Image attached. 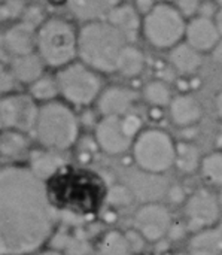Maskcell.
<instances>
[{"mask_svg":"<svg viewBox=\"0 0 222 255\" xmlns=\"http://www.w3.org/2000/svg\"><path fill=\"white\" fill-rule=\"evenodd\" d=\"M55 221L43 181L27 166L0 169V236L7 255L36 253L51 238Z\"/></svg>","mask_w":222,"mask_h":255,"instance_id":"cell-1","label":"cell"},{"mask_svg":"<svg viewBox=\"0 0 222 255\" xmlns=\"http://www.w3.org/2000/svg\"><path fill=\"white\" fill-rule=\"evenodd\" d=\"M127 39L106 19L85 22L78 28V60L102 73H115Z\"/></svg>","mask_w":222,"mask_h":255,"instance_id":"cell-2","label":"cell"},{"mask_svg":"<svg viewBox=\"0 0 222 255\" xmlns=\"http://www.w3.org/2000/svg\"><path fill=\"white\" fill-rule=\"evenodd\" d=\"M79 131L81 123L72 106L60 99L39 105L31 133L40 148L64 152L78 142Z\"/></svg>","mask_w":222,"mask_h":255,"instance_id":"cell-3","label":"cell"},{"mask_svg":"<svg viewBox=\"0 0 222 255\" xmlns=\"http://www.w3.org/2000/svg\"><path fill=\"white\" fill-rule=\"evenodd\" d=\"M34 52L45 67L55 70L78 60V28L61 16L42 19L36 28Z\"/></svg>","mask_w":222,"mask_h":255,"instance_id":"cell-4","label":"cell"},{"mask_svg":"<svg viewBox=\"0 0 222 255\" xmlns=\"http://www.w3.org/2000/svg\"><path fill=\"white\" fill-rule=\"evenodd\" d=\"M58 97L72 108H87L97 102L103 82L99 72L75 60L55 72Z\"/></svg>","mask_w":222,"mask_h":255,"instance_id":"cell-5","label":"cell"},{"mask_svg":"<svg viewBox=\"0 0 222 255\" xmlns=\"http://www.w3.org/2000/svg\"><path fill=\"white\" fill-rule=\"evenodd\" d=\"M187 18L175 3H155L142 18L140 31L155 49H172L184 40Z\"/></svg>","mask_w":222,"mask_h":255,"instance_id":"cell-6","label":"cell"},{"mask_svg":"<svg viewBox=\"0 0 222 255\" xmlns=\"http://www.w3.org/2000/svg\"><path fill=\"white\" fill-rule=\"evenodd\" d=\"M176 143L173 137L161 128L142 130L131 143L134 164L151 175L169 172L175 164Z\"/></svg>","mask_w":222,"mask_h":255,"instance_id":"cell-7","label":"cell"},{"mask_svg":"<svg viewBox=\"0 0 222 255\" xmlns=\"http://www.w3.org/2000/svg\"><path fill=\"white\" fill-rule=\"evenodd\" d=\"M184 226L187 232L197 233L217 226L221 220V209L217 193L209 188H199L184 202Z\"/></svg>","mask_w":222,"mask_h":255,"instance_id":"cell-8","label":"cell"},{"mask_svg":"<svg viewBox=\"0 0 222 255\" xmlns=\"http://www.w3.org/2000/svg\"><path fill=\"white\" fill-rule=\"evenodd\" d=\"M39 105L25 93H12L0 96V121L4 130L31 133Z\"/></svg>","mask_w":222,"mask_h":255,"instance_id":"cell-9","label":"cell"},{"mask_svg":"<svg viewBox=\"0 0 222 255\" xmlns=\"http://www.w3.org/2000/svg\"><path fill=\"white\" fill-rule=\"evenodd\" d=\"M134 230L146 242H160L173 226V217L167 206L161 203H146L140 206L133 217Z\"/></svg>","mask_w":222,"mask_h":255,"instance_id":"cell-10","label":"cell"},{"mask_svg":"<svg viewBox=\"0 0 222 255\" xmlns=\"http://www.w3.org/2000/svg\"><path fill=\"white\" fill-rule=\"evenodd\" d=\"M94 140L108 155H122L131 149L133 139L124 130L121 117H102L94 127Z\"/></svg>","mask_w":222,"mask_h":255,"instance_id":"cell-11","label":"cell"},{"mask_svg":"<svg viewBox=\"0 0 222 255\" xmlns=\"http://www.w3.org/2000/svg\"><path fill=\"white\" fill-rule=\"evenodd\" d=\"M36 25L28 21H19L0 34V61L7 63L13 57L34 52Z\"/></svg>","mask_w":222,"mask_h":255,"instance_id":"cell-12","label":"cell"},{"mask_svg":"<svg viewBox=\"0 0 222 255\" xmlns=\"http://www.w3.org/2000/svg\"><path fill=\"white\" fill-rule=\"evenodd\" d=\"M137 102V93L128 87L113 85L103 88L96 105L102 117H124L133 112Z\"/></svg>","mask_w":222,"mask_h":255,"instance_id":"cell-13","label":"cell"},{"mask_svg":"<svg viewBox=\"0 0 222 255\" xmlns=\"http://www.w3.org/2000/svg\"><path fill=\"white\" fill-rule=\"evenodd\" d=\"M220 39L221 36L218 33L214 18L196 15V16H191L190 21H187L184 42H187L196 51L202 54L212 51Z\"/></svg>","mask_w":222,"mask_h":255,"instance_id":"cell-14","label":"cell"},{"mask_svg":"<svg viewBox=\"0 0 222 255\" xmlns=\"http://www.w3.org/2000/svg\"><path fill=\"white\" fill-rule=\"evenodd\" d=\"M167 108L172 123L181 128H188L196 126L203 117L202 103L191 94L175 96Z\"/></svg>","mask_w":222,"mask_h":255,"instance_id":"cell-15","label":"cell"},{"mask_svg":"<svg viewBox=\"0 0 222 255\" xmlns=\"http://www.w3.org/2000/svg\"><path fill=\"white\" fill-rule=\"evenodd\" d=\"M109 21L128 43H134L142 27V16L139 10L130 3H118L105 18Z\"/></svg>","mask_w":222,"mask_h":255,"instance_id":"cell-16","label":"cell"},{"mask_svg":"<svg viewBox=\"0 0 222 255\" xmlns=\"http://www.w3.org/2000/svg\"><path fill=\"white\" fill-rule=\"evenodd\" d=\"M64 166V157L58 151L39 148L31 149L27 157V167L40 181H46L54 176Z\"/></svg>","mask_w":222,"mask_h":255,"instance_id":"cell-17","label":"cell"},{"mask_svg":"<svg viewBox=\"0 0 222 255\" xmlns=\"http://www.w3.org/2000/svg\"><path fill=\"white\" fill-rule=\"evenodd\" d=\"M121 0H66V7L78 21L91 22L105 19Z\"/></svg>","mask_w":222,"mask_h":255,"instance_id":"cell-18","label":"cell"},{"mask_svg":"<svg viewBox=\"0 0 222 255\" xmlns=\"http://www.w3.org/2000/svg\"><path fill=\"white\" fill-rule=\"evenodd\" d=\"M7 66L19 85L21 84L30 85L37 78H40L46 69L43 61L39 58L36 52H28L24 55L13 57L12 60L7 61Z\"/></svg>","mask_w":222,"mask_h":255,"instance_id":"cell-19","label":"cell"},{"mask_svg":"<svg viewBox=\"0 0 222 255\" xmlns=\"http://www.w3.org/2000/svg\"><path fill=\"white\" fill-rule=\"evenodd\" d=\"M169 60L173 69L184 75H194L200 66H202V52L196 51L193 46H190L187 42H181L176 46H173L169 52Z\"/></svg>","mask_w":222,"mask_h":255,"instance_id":"cell-20","label":"cell"},{"mask_svg":"<svg viewBox=\"0 0 222 255\" xmlns=\"http://www.w3.org/2000/svg\"><path fill=\"white\" fill-rule=\"evenodd\" d=\"M30 151L28 134L15 130H4L0 133V158L22 160L28 157Z\"/></svg>","mask_w":222,"mask_h":255,"instance_id":"cell-21","label":"cell"},{"mask_svg":"<svg viewBox=\"0 0 222 255\" xmlns=\"http://www.w3.org/2000/svg\"><path fill=\"white\" fill-rule=\"evenodd\" d=\"M145 54L134 43H127L118 57L115 72H118L124 78H136L145 70Z\"/></svg>","mask_w":222,"mask_h":255,"instance_id":"cell-22","label":"cell"},{"mask_svg":"<svg viewBox=\"0 0 222 255\" xmlns=\"http://www.w3.org/2000/svg\"><path fill=\"white\" fill-rule=\"evenodd\" d=\"M202 158L203 155L197 145L191 142H179L176 143V149H175L173 167H176L184 175H193L199 172Z\"/></svg>","mask_w":222,"mask_h":255,"instance_id":"cell-23","label":"cell"},{"mask_svg":"<svg viewBox=\"0 0 222 255\" xmlns=\"http://www.w3.org/2000/svg\"><path fill=\"white\" fill-rule=\"evenodd\" d=\"M37 105H43L52 100L60 99L58 97V87L55 76H49L43 73L40 78H37L34 82L28 85V93H27Z\"/></svg>","mask_w":222,"mask_h":255,"instance_id":"cell-24","label":"cell"},{"mask_svg":"<svg viewBox=\"0 0 222 255\" xmlns=\"http://www.w3.org/2000/svg\"><path fill=\"white\" fill-rule=\"evenodd\" d=\"M142 96H143L145 102L155 109H161V108L169 106V103L173 99L170 87L164 81H160V79L148 82L143 87Z\"/></svg>","mask_w":222,"mask_h":255,"instance_id":"cell-25","label":"cell"},{"mask_svg":"<svg viewBox=\"0 0 222 255\" xmlns=\"http://www.w3.org/2000/svg\"><path fill=\"white\" fill-rule=\"evenodd\" d=\"M199 170L209 185L222 188V151L203 155Z\"/></svg>","mask_w":222,"mask_h":255,"instance_id":"cell-26","label":"cell"},{"mask_svg":"<svg viewBox=\"0 0 222 255\" xmlns=\"http://www.w3.org/2000/svg\"><path fill=\"white\" fill-rule=\"evenodd\" d=\"M97 255H133L128 245H127V241H125V236L124 233L121 232H108L99 247H97Z\"/></svg>","mask_w":222,"mask_h":255,"instance_id":"cell-27","label":"cell"},{"mask_svg":"<svg viewBox=\"0 0 222 255\" xmlns=\"http://www.w3.org/2000/svg\"><path fill=\"white\" fill-rule=\"evenodd\" d=\"M18 85L19 84L13 78L7 63L0 61V96H6V94L15 93Z\"/></svg>","mask_w":222,"mask_h":255,"instance_id":"cell-28","label":"cell"},{"mask_svg":"<svg viewBox=\"0 0 222 255\" xmlns=\"http://www.w3.org/2000/svg\"><path fill=\"white\" fill-rule=\"evenodd\" d=\"M121 121H122V126H124V130L127 131V134L134 140V137L143 130L142 127V118L134 114V112H128L125 114L124 117H121Z\"/></svg>","mask_w":222,"mask_h":255,"instance_id":"cell-29","label":"cell"},{"mask_svg":"<svg viewBox=\"0 0 222 255\" xmlns=\"http://www.w3.org/2000/svg\"><path fill=\"white\" fill-rule=\"evenodd\" d=\"M131 193L125 188V187H121V185H116L113 187L111 191H109V196H108V200L111 205L113 206H124V205H128L131 202Z\"/></svg>","mask_w":222,"mask_h":255,"instance_id":"cell-30","label":"cell"},{"mask_svg":"<svg viewBox=\"0 0 222 255\" xmlns=\"http://www.w3.org/2000/svg\"><path fill=\"white\" fill-rule=\"evenodd\" d=\"M124 236H125L127 245H128V248H130V251H131V254L133 255L140 254V253L145 250L146 241H145L134 229L130 230V232H127V233H124Z\"/></svg>","mask_w":222,"mask_h":255,"instance_id":"cell-31","label":"cell"},{"mask_svg":"<svg viewBox=\"0 0 222 255\" xmlns=\"http://www.w3.org/2000/svg\"><path fill=\"white\" fill-rule=\"evenodd\" d=\"M203 0H176L175 6L182 12V15L187 18V16H193L194 13H197L199 10V6Z\"/></svg>","mask_w":222,"mask_h":255,"instance_id":"cell-32","label":"cell"},{"mask_svg":"<svg viewBox=\"0 0 222 255\" xmlns=\"http://www.w3.org/2000/svg\"><path fill=\"white\" fill-rule=\"evenodd\" d=\"M154 4H155V0H134L133 3V6L139 10V13H146Z\"/></svg>","mask_w":222,"mask_h":255,"instance_id":"cell-33","label":"cell"},{"mask_svg":"<svg viewBox=\"0 0 222 255\" xmlns=\"http://www.w3.org/2000/svg\"><path fill=\"white\" fill-rule=\"evenodd\" d=\"M170 199H172V202H175V203H181V202H185L187 196H185V193L182 191V188L173 187L172 191H170Z\"/></svg>","mask_w":222,"mask_h":255,"instance_id":"cell-34","label":"cell"},{"mask_svg":"<svg viewBox=\"0 0 222 255\" xmlns=\"http://www.w3.org/2000/svg\"><path fill=\"white\" fill-rule=\"evenodd\" d=\"M212 55H214V60H215L217 63L222 64V37L218 40V43L214 46V49H212Z\"/></svg>","mask_w":222,"mask_h":255,"instance_id":"cell-35","label":"cell"},{"mask_svg":"<svg viewBox=\"0 0 222 255\" xmlns=\"http://www.w3.org/2000/svg\"><path fill=\"white\" fill-rule=\"evenodd\" d=\"M214 21H215V25H217V28H218V33H220V36L222 37V7H220V9L217 10Z\"/></svg>","mask_w":222,"mask_h":255,"instance_id":"cell-36","label":"cell"},{"mask_svg":"<svg viewBox=\"0 0 222 255\" xmlns=\"http://www.w3.org/2000/svg\"><path fill=\"white\" fill-rule=\"evenodd\" d=\"M215 108H217L218 117L222 120V91L218 93V96H217V99H215Z\"/></svg>","mask_w":222,"mask_h":255,"instance_id":"cell-37","label":"cell"},{"mask_svg":"<svg viewBox=\"0 0 222 255\" xmlns=\"http://www.w3.org/2000/svg\"><path fill=\"white\" fill-rule=\"evenodd\" d=\"M0 255H7V250H6V245H4L1 236H0Z\"/></svg>","mask_w":222,"mask_h":255,"instance_id":"cell-38","label":"cell"},{"mask_svg":"<svg viewBox=\"0 0 222 255\" xmlns=\"http://www.w3.org/2000/svg\"><path fill=\"white\" fill-rule=\"evenodd\" d=\"M217 199H218V205H220V209L222 212V188H220V191L217 193Z\"/></svg>","mask_w":222,"mask_h":255,"instance_id":"cell-39","label":"cell"},{"mask_svg":"<svg viewBox=\"0 0 222 255\" xmlns=\"http://www.w3.org/2000/svg\"><path fill=\"white\" fill-rule=\"evenodd\" d=\"M170 0H155V3H169Z\"/></svg>","mask_w":222,"mask_h":255,"instance_id":"cell-40","label":"cell"},{"mask_svg":"<svg viewBox=\"0 0 222 255\" xmlns=\"http://www.w3.org/2000/svg\"><path fill=\"white\" fill-rule=\"evenodd\" d=\"M214 1H215L220 7H222V0H214Z\"/></svg>","mask_w":222,"mask_h":255,"instance_id":"cell-41","label":"cell"},{"mask_svg":"<svg viewBox=\"0 0 222 255\" xmlns=\"http://www.w3.org/2000/svg\"><path fill=\"white\" fill-rule=\"evenodd\" d=\"M52 1H55V3H66V0H52Z\"/></svg>","mask_w":222,"mask_h":255,"instance_id":"cell-42","label":"cell"},{"mask_svg":"<svg viewBox=\"0 0 222 255\" xmlns=\"http://www.w3.org/2000/svg\"><path fill=\"white\" fill-rule=\"evenodd\" d=\"M169 255H187V254H169Z\"/></svg>","mask_w":222,"mask_h":255,"instance_id":"cell-43","label":"cell"},{"mask_svg":"<svg viewBox=\"0 0 222 255\" xmlns=\"http://www.w3.org/2000/svg\"><path fill=\"white\" fill-rule=\"evenodd\" d=\"M221 151H222V145H221Z\"/></svg>","mask_w":222,"mask_h":255,"instance_id":"cell-44","label":"cell"},{"mask_svg":"<svg viewBox=\"0 0 222 255\" xmlns=\"http://www.w3.org/2000/svg\"><path fill=\"white\" fill-rule=\"evenodd\" d=\"M0 1H1V0H0Z\"/></svg>","mask_w":222,"mask_h":255,"instance_id":"cell-45","label":"cell"},{"mask_svg":"<svg viewBox=\"0 0 222 255\" xmlns=\"http://www.w3.org/2000/svg\"><path fill=\"white\" fill-rule=\"evenodd\" d=\"M221 255H222V254H221Z\"/></svg>","mask_w":222,"mask_h":255,"instance_id":"cell-46","label":"cell"}]
</instances>
